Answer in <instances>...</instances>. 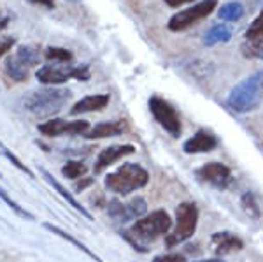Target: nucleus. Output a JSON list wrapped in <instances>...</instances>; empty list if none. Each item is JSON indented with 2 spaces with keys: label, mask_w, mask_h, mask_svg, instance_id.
<instances>
[{
  "label": "nucleus",
  "mask_w": 263,
  "mask_h": 262,
  "mask_svg": "<svg viewBox=\"0 0 263 262\" xmlns=\"http://www.w3.org/2000/svg\"><path fill=\"white\" fill-rule=\"evenodd\" d=\"M149 181V172L139 164H123L118 171L105 176V188L118 196H126L130 192L142 188Z\"/></svg>",
  "instance_id": "obj_4"
},
{
  "label": "nucleus",
  "mask_w": 263,
  "mask_h": 262,
  "mask_svg": "<svg viewBox=\"0 0 263 262\" xmlns=\"http://www.w3.org/2000/svg\"><path fill=\"white\" fill-rule=\"evenodd\" d=\"M125 129H126V125L123 120L102 121V124H97L95 127H91V129L84 134V137L91 139V141H95V139H105V137H116L125 132Z\"/></svg>",
  "instance_id": "obj_16"
},
{
  "label": "nucleus",
  "mask_w": 263,
  "mask_h": 262,
  "mask_svg": "<svg viewBox=\"0 0 263 262\" xmlns=\"http://www.w3.org/2000/svg\"><path fill=\"white\" fill-rule=\"evenodd\" d=\"M172 227V220L168 217L167 211L163 209H156L153 211L147 217L139 218L134 225L130 227V231L123 232L125 238L134 244L135 250L139 252H147L146 244L158 239L160 236L167 234Z\"/></svg>",
  "instance_id": "obj_1"
},
{
  "label": "nucleus",
  "mask_w": 263,
  "mask_h": 262,
  "mask_svg": "<svg viewBox=\"0 0 263 262\" xmlns=\"http://www.w3.org/2000/svg\"><path fill=\"white\" fill-rule=\"evenodd\" d=\"M44 57L48 58L49 62L69 63L72 58H74V55H72V51H69V49H65V48H58V46H49V48H46Z\"/></svg>",
  "instance_id": "obj_23"
},
{
  "label": "nucleus",
  "mask_w": 263,
  "mask_h": 262,
  "mask_svg": "<svg viewBox=\"0 0 263 262\" xmlns=\"http://www.w3.org/2000/svg\"><path fill=\"white\" fill-rule=\"evenodd\" d=\"M111 102V97L107 94H95L83 97L81 100H78L70 109L72 116L84 115V113H93V111H102L104 108H107V104Z\"/></svg>",
  "instance_id": "obj_14"
},
{
  "label": "nucleus",
  "mask_w": 263,
  "mask_h": 262,
  "mask_svg": "<svg viewBox=\"0 0 263 262\" xmlns=\"http://www.w3.org/2000/svg\"><path fill=\"white\" fill-rule=\"evenodd\" d=\"M240 202H242L244 211L251 218H258V217H260V206H258V202H256V199H254V196H253L251 192H246L244 196H242V199H240Z\"/></svg>",
  "instance_id": "obj_27"
},
{
  "label": "nucleus",
  "mask_w": 263,
  "mask_h": 262,
  "mask_svg": "<svg viewBox=\"0 0 263 262\" xmlns=\"http://www.w3.org/2000/svg\"><path fill=\"white\" fill-rule=\"evenodd\" d=\"M93 183V178H86V180H83V181H78V183H76V190H79V192H81V190H84L86 187H90V185Z\"/></svg>",
  "instance_id": "obj_32"
},
{
  "label": "nucleus",
  "mask_w": 263,
  "mask_h": 262,
  "mask_svg": "<svg viewBox=\"0 0 263 262\" xmlns=\"http://www.w3.org/2000/svg\"><path fill=\"white\" fill-rule=\"evenodd\" d=\"M0 176H2V174H0Z\"/></svg>",
  "instance_id": "obj_38"
},
{
  "label": "nucleus",
  "mask_w": 263,
  "mask_h": 262,
  "mask_svg": "<svg viewBox=\"0 0 263 262\" xmlns=\"http://www.w3.org/2000/svg\"><path fill=\"white\" fill-rule=\"evenodd\" d=\"M261 58H263V53H261Z\"/></svg>",
  "instance_id": "obj_37"
},
{
  "label": "nucleus",
  "mask_w": 263,
  "mask_h": 262,
  "mask_svg": "<svg viewBox=\"0 0 263 262\" xmlns=\"http://www.w3.org/2000/svg\"><path fill=\"white\" fill-rule=\"evenodd\" d=\"M39 132L46 137H60V136H84L90 130V124L86 120L67 121L62 118H53L44 124L37 125Z\"/></svg>",
  "instance_id": "obj_9"
},
{
  "label": "nucleus",
  "mask_w": 263,
  "mask_h": 262,
  "mask_svg": "<svg viewBox=\"0 0 263 262\" xmlns=\"http://www.w3.org/2000/svg\"><path fill=\"white\" fill-rule=\"evenodd\" d=\"M153 262H184V257L181 253H165L153 259Z\"/></svg>",
  "instance_id": "obj_29"
},
{
  "label": "nucleus",
  "mask_w": 263,
  "mask_h": 262,
  "mask_svg": "<svg viewBox=\"0 0 263 262\" xmlns=\"http://www.w3.org/2000/svg\"><path fill=\"white\" fill-rule=\"evenodd\" d=\"M263 99V73H254L242 79L230 92L227 99V106L233 113H249L260 106Z\"/></svg>",
  "instance_id": "obj_3"
},
{
  "label": "nucleus",
  "mask_w": 263,
  "mask_h": 262,
  "mask_svg": "<svg viewBox=\"0 0 263 262\" xmlns=\"http://www.w3.org/2000/svg\"><path fill=\"white\" fill-rule=\"evenodd\" d=\"M232 39V28L227 23H218L213 28L205 32L203 36V44L205 46H214L219 42H228Z\"/></svg>",
  "instance_id": "obj_19"
},
{
  "label": "nucleus",
  "mask_w": 263,
  "mask_h": 262,
  "mask_svg": "<svg viewBox=\"0 0 263 262\" xmlns=\"http://www.w3.org/2000/svg\"><path fill=\"white\" fill-rule=\"evenodd\" d=\"M16 44V37H6V39H0V60H2L4 55L11 51V48Z\"/></svg>",
  "instance_id": "obj_30"
},
{
  "label": "nucleus",
  "mask_w": 263,
  "mask_h": 262,
  "mask_svg": "<svg viewBox=\"0 0 263 262\" xmlns=\"http://www.w3.org/2000/svg\"><path fill=\"white\" fill-rule=\"evenodd\" d=\"M146 211H147V202L142 197H134L126 204H123L118 199H112L109 202V215H111L114 220L121 223H126L134 220V218H141Z\"/></svg>",
  "instance_id": "obj_10"
},
{
  "label": "nucleus",
  "mask_w": 263,
  "mask_h": 262,
  "mask_svg": "<svg viewBox=\"0 0 263 262\" xmlns=\"http://www.w3.org/2000/svg\"><path fill=\"white\" fill-rule=\"evenodd\" d=\"M190 2H193V0H165V4H167V6H171V7H181V6L190 4Z\"/></svg>",
  "instance_id": "obj_33"
},
{
  "label": "nucleus",
  "mask_w": 263,
  "mask_h": 262,
  "mask_svg": "<svg viewBox=\"0 0 263 262\" xmlns=\"http://www.w3.org/2000/svg\"><path fill=\"white\" fill-rule=\"evenodd\" d=\"M198 223V209L193 202H182L176 209V227L167 236L165 243L167 247H176L179 243H184L190 239L197 231Z\"/></svg>",
  "instance_id": "obj_5"
},
{
  "label": "nucleus",
  "mask_w": 263,
  "mask_h": 262,
  "mask_svg": "<svg viewBox=\"0 0 263 262\" xmlns=\"http://www.w3.org/2000/svg\"><path fill=\"white\" fill-rule=\"evenodd\" d=\"M9 16H2L0 14V30H4V28L7 27V25H9Z\"/></svg>",
  "instance_id": "obj_34"
},
{
  "label": "nucleus",
  "mask_w": 263,
  "mask_h": 262,
  "mask_svg": "<svg viewBox=\"0 0 263 262\" xmlns=\"http://www.w3.org/2000/svg\"><path fill=\"white\" fill-rule=\"evenodd\" d=\"M218 146V139L213 136L211 132L200 129L193 137H190L188 141L182 145V150L186 153H207V151H213Z\"/></svg>",
  "instance_id": "obj_13"
},
{
  "label": "nucleus",
  "mask_w": 263,
  "mask_h": 262,
  "mask_svg": "<svg viewBox=\"0 0 263 262\" xmlns=\"http://www.w3.org/2000/svg\"><path fill=\"white\" fill-rule=\"evenodd\" d=\"M211 241L214 244L216 255H228L232 252H239L244 248V241L240 238H237L232 232H216L211 238Z\"/></svg>",
  "instance_id": "obj_15"
},
{
  "label": "nucleus",
  "mask_w": 263,
  "mask_h": 262,
  "mask_svg": "<svg viewBox=\"0 0 263 262\" xmlns=\"http://www.w3.org/2000/svg\"><path fill=\"white\" fill-rule=\"evenodd\" d=\"M70 97L72 92L69 88L46 86L25 95L23 100H21V106H23L25 111H28L35 118H49L60 113L63 106L69 102Z\"/></svg>",
  "instance_id": "obj_2"
},
{
  "label": "nucleus",
  "mask_w": 263,
  "mask_h": 262,
  "mask_svg": "<svg viewBox=\"0 0 263 262\" xmlns=\"http://www.w3.org/2000/svg\"><path fill=\"white\" fill-rule=\"evenodd\" d=\"M134 151H135L134 145H116V146L104 148L95 160L93 171H95V174H100V172H104L109 166H112L114 162H118V160L126 157V155H132Z\"/></svg>",
  "instance_id": "obj_12"
},
{
  "label": "nucleus",
  "mask_w": 263,
  "mask_h": 262,
  "mask_svg": "<svg viewBox=\"0 0 263 262\" xmlns=\"http://www.w3.org/2000/svg\"><path fill=\"white\" fill-rule=\"evenodd\" d=\"M218 16L223 21H239L244 16V6L240 2H228L218 9Z\"/></svg>",
  "instance_id": "obj_22"
},
{
  "label": "nucleus",
  "mask_w": 263,
  "mask_h": 262,
  "mask_svg": "<svg viewBox=\"0 0 263 262\" xmlns=\"http://www.w3.org/2000/svg\"><path fill=\"white\" fill-rule=\"evenodd\" d=\"M0 199H2L4 202H6V204L9 206V208H11L12 211H14L16 215H20V217L27 218V220H35V217H33V215L30 213V211H27L25 208H21V206L18 204V202L12 201V199H11V196H7V192H6V190H4L2 187H0Z\"/></svg>",
  "instance_id": "obj_25"
},
{
  "label": "nucleus",
  "mask_w": 263,
  "mask_h": 262,
  "mask_svg": "<svg viewBox=\"0 0 263 262\" xmlns=\"http://www.w3.org/2000/svg\"><path fill=\"white\" fill-rule=\"evenodd\" d=\"M90 76V65H42L35 73L37 81L46 84V86L62 84L69 79L88 81Z\"/></svg>",
  "instance_id": "obj_6"
},
{
  "label": "nucleus",
  "mask_w": 263,
  "mask_h": 262,
  "mask_svg": "<svg viewBox=\"0 0 263 262\" xmlns=\"http://www.w3.org/2000/svg\"><path fill=\"white\" fill-rule=\"evenodd\" d=\"M246 57H261L263 53V41H246L242 46Z\"/></svg>",
  "instance_id": "obj_28"
},
{
  "label": "nucleus",
  "mask_w": 263,
  "mask_h": 262,
  "mask_svg": "<svg viewBox=\"0 0 263 262\" xmlns=\"http://www.w3.org/2000/svg\"><path fill=\"white\" fill-rule=\"evenodd\" d=\"M86 172H88V167L84 166L83 162H79V160H69V162L62 167V174L69 180H78L86 174Z\"/></svg>",
  "instance_id": "obj_24"
},
{
  "label": "nucleus",
  "mask_w": 263,
  "mask_h": 262,
  "mask_svg": "<svg viewBox=\"0 0 263 262\" xmlns=\"http://www.w3.org/2000/svg\"><path fill=\"white\" fill-rule=\"evenodd\" d=\"M216 6H218V0H202V2L195 4L193 7H190V9L176 12V14L168 20L167 28L171 32L186 30V28H190L192 25L197 23V21L207 18V16L216 9Z\"/></svg>",
  "instance_id": "obj_7"
},
{
  "label": "nucleus",
  "mask_w": 263,
  "mask_h": 262,
  "mask_svg": "<svg viewBox=\"0 0 263 262\" xmlns=\"http://www.w3.org/2000/svg\"><path fill=\"white\" fill-rule=\"evenodd\" d=\"M246 41H263V11L246 30Z\"/></svg>",
  "instance_id": "obj_26"
},
{
  "label": "nucleus",
  "mask_w": 263,
  "mask_h": 262,
  "mask_svg": "<svg viewBox=\"0 0 263 262\" xmlns=\"http://www.w3.org/2000/svg\"><path fill=\"white\" fill-rule=\"evenodd\" d=\"M30 4H37V6H44L48 9H54V0H28Z\"/></svg>",
  "instance_id": "obj_31"
},
{
  "label": "nucleus",
  "mask_w": 263,
  "mask_h": 262,
  "mask_svg": "<svg viewBox=\"0 0 263 262\" xmlns=\"http://www.w3.org/2000/svg\"><path fill=\"white\" fill-rule=\"evenodd\" d=\"M197 262H223V260H219V259H211V260H197Z\"/></svg>",
  "instance_id": "obj_35"
},
{
  "label": "nucleus",
  "mask_w": 263,
  "mask_h": 262,
  "mask_svg": "<svg viewBox=\"0 0 263 262\" xmlns=\"http://www.w3.org/2000/svg\"><path fill=\"white\" fill-rule=\"evenodd\" d=\"M41 172H42V176H44V180L48 181V183H49L51 187H53L54 190H57L58 194H60V196L63 197V199H65L67 202H69V204L72 206V208H74L76 211H79V213H81L83 217H86L88 220H91L90 211H88L86 208H83V206L74 199V196H72V194L69 192V190H67L65 187H63V185L60 183V181H58L57 178H53V174H49V172L46 171V169H41Z\"/></svg>",
  "instance_id": "obj_17"
},
{
  "label": "nucleus",
  "mask_w": 263,
  "mask_h": 262,
  "mask_svg": "<svg viewBox=\"0 0 263 262\" xmlns=\"http://www.w3.org/2000/svg\"><path fill=\"white\" fill-rule=\"evenodd\" d=\"M16 57H18L27 67H33V65H39L41 63V51H39V48L33 44L20 46L18 51H16Z\"/></svg>",
  "instance_id": "obj_21"
},
{
  "label": "nucleus",
  "mask_w": 263,
  "mask_h": 262,
  "mask_svg": "<svg viewBox=\"0 0 263 262\" xmlns=\"http://www.w3.org/2000/svg\"><path fill=\"white\" fill-rule=\"evenodd\" d=\"M4 69H6V73L11 79H14V81H18V83L27 81L28 74H30V67L25 65V63L21 62L16 55H11V57L6 58V65H4Z\"/></svg>",
  "instance_id": "obj_18"
},
{
  "label": "nucleus",
  "mask_w": 263,
  "mask_h": 262,
  "mask_svg": "<svg viewBox=\"0 0 263 262\" xmlns=\"http://www.w3.org/2000/svg\"><path fill=\"white\" fill-rule=\"evenodd\" d=\"M69 2H79V0H69Z\"/></svg>",
  "instance_id": "obj_36"
},
{
  "label": "nucleus",
  "mask_w": 263,
  "mask_h": 262,
  "mask_svg": "<svg viewBox=\"0 0 263 262\" xmlns=\"http://www.w3.org/2000/svg\"><path fill=\"white\" fill-rule=\"evenodd\" d=\"M149 111L153 113L155 120L171 134L172 137H179L182 132V125H181V118L177 115L176 108L167 102L165 99L158 95H153L149 99Z\"/></svg>",
  "instance_id": "obj_8"
},
{
  "label": "nucleus",
  "mask_w": 263,
  "mask_h": 262,
  "mask_svg": "<svg viewBox=\"0 0 263 262\" xmlns=\"http://www.w3.org/2000/svg\"><path fill=\"white\" fill-rule=\"evenodd\" d=\"M44 229H48L49 232H53V234L60 236V238H63V239H67V241H69V243H72V244H74V247H78L79 250L86 253L88 257H91V259L95 260V262H104V260L100 259L99 255H95V253H93V252L90 250V248L86 247V244H83L81 241H78V239H76V238H72L70 234H67V232H65V231H62L60 227H57V225H51V223H44Z\"/></svg>",
  "instance_id": "obj_20"
},
{
  "label": "nucleus",
  "mask_w": 263,
  "mask_h": 262,
  "mask_svg": "<svg viewBox=\"0 0 263 262\" xmlns=\"http://www.w3.org/2000/svg\"><path fill=\"white\" fill-rule=\"evenodd\" d=\"M197 174L202 181H205V183L213 185L214 188H219V190L228 188L233 183V176H232L230 167H227L221 162L205 164V166H202L198 169Z\"/></svg>",
  "instance_id": "obj_11"
}]
</instances>
